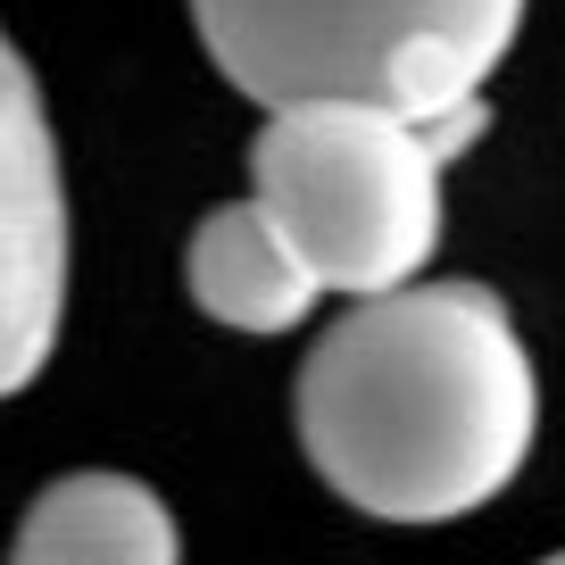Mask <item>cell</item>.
<instances>
[{
    "instance_id": "cell-1",
    "label": "cell",
    "mask_w": 565,
    "mask_h": 565,
    "mask_svg": "<svg viewBox=\"0 0 565 565\" xmlns=\"http://www.w3.org/2000/svg\"><path fill=\"white\" fill-rule=\"evenodd\" d=\"M541 374L491 282H407L341 308L300 366V449L374 524H458L532 458Z\"/></svg>"
},
{
    "instance_id": "cell-2",
    "label": "cell",
    "mask_w": 565,
    "mask_h": 565,
    "mask_svg": "<svg viewBox=\"0 0 565 565\" xmlns=\"http://www.w3.org/2000/svg\"><path fill=\"white\" fill-rule=\"evenodd\" d=\"M216 75L275 108H383L441 125L482 100L524 0H192Z\"/></svg>"
},
{
    "instance_id": "cell-3",
    "label": "cell",
    "mask_w": 565,
    "mask_h": 565,
    "mask_svg": "<svg viewBox=\"0 0 565 565\" xmlns=\"http://www.w3.org/2000/svg\"><path fill=\"white\" fill-rule=\"evenodd\" d=\"M482 134V100L441 125L383 108H275L249 141V200L341 300H383L441 249V167Z\"/></svg>"
},
{
    "instance_id": "cell-4",
    "label": "cell",
    "mask_w": 565,
    "mask_h": 565,
    "mask_svg": "<svg viewBox=\"0 0 565 565\" xmlns=\"http://www.w3.org/2000/svg\"><path fill=\"white\" fill-rule=\"evenodd\" d=\"M67 317V175L42 84L0 34V399H18L58 350Z\"/></svg>"
},
{
    "instance_id": "cell-5",
    "label": "cell",
    "mask_w": 565,
    "mask_h": 565,
    "mask_svg": "<svg viewBox=\"0 0 565 565\" xmlns=\"http://www.w3.org/2000/svg\"><path fill=\"white\" fill-rule=\"evenodd\" d=\"M183 282H192V308L225 333H291L324 300V282L300 266V249L275 233L258 200L200 216L192 249H183Z\"/></svg>"
},
{
    "instance_id": "cell-6",
    "label": "cell",
    "mask_w": 565,
    "mask_h": 565,
    "mask_svg": "<svg viewBox=\"0 0 565 565\" xmlns=\"http://www.w3.org/2000/svg\"><path fill=\"white\" fill-rule=\"evenodd\" d=\"M9 565H183V532L150 482L84 466L34 491Z\"/></svg>"
},
{
    "instance_id": "cell-7",
    "label": "cell",
    "mask_w": 565,
    "mask_h": 565,
    "mask_svg": "<svg viewBox=\"0 0 565 565\" xmlns=\"http://www.w3.org/2000/svg\"><path fill=\"white\" fill-rule=\"evenodd\" d=\"M541 565H565V548H557V557H541Z\"/></svg>"
}]
</instances>
